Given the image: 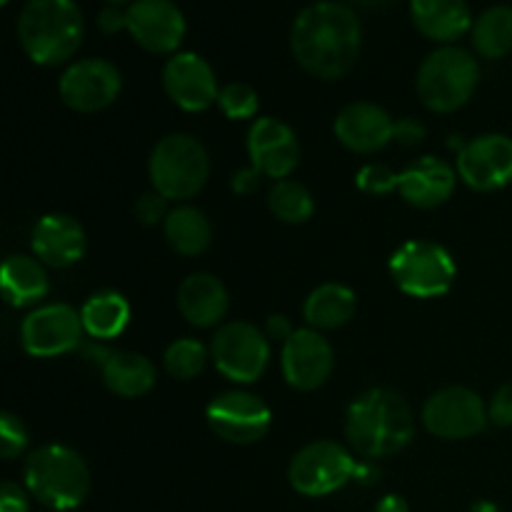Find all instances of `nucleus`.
Masks as SVG:
<instances>
[{"instance_id":"obj_27","label":"nucleus","mask_w":512,"mask_h":512,"mask_svg":"<svg viewBox=\"0 0 512 512\" xmlns=\"http://www.w3.org/2000/svg\"><path fill=\"white\" fill-rule=\"evenodd\" d=\"M355 313V293L340 283H325L308 295L303 315L313 330H335Z\"/></svg>"},{"instance_id":"obj_37","label":"nucleus","mask_w":512,"mask_h":512,"mask_svg":"<svg viewBox=\"0 0 512 512\" xmlns=\"http://www.w3.org/2000/svg\"><path fill=\"white\" fill-rule=\"evenodd\" d=\"M0 512H30L28 495L18 483H3V488H0Z\"/></svg>"},{"instance_id":"obj_4","label":"nucleus","mask_w":512,"mask_h":512,"mask_svg":"<svg viewBox=\"0 0 512 512\" xmlns=\"http://www.w3.org/2000/svg\"><path fill=\"white\" fill-rule=\"evenodd\" d=\"M25 488L55 512L78 508L90 490V470L85 460L65 445H43L33 450L23 468Z\"/></svg>"},{"instance_id":"obj_19","label":"nucleus","mask_w":512,"mask_h":512,"mask_svg":"<svg viewBox=\"0 0 512 512\" xmlns=\"http://www.w3.org/2000/svg\"><path fill=\"white\" fill-rule=\"evenodd\" d=\"M30 243H33L35 258L43 265L68 268L83 258L88 238H85L83 225L75 218L63 213H50L35 223Z\"/></svg>"},{"instance_id":"obj_32","label":"nucleus","mask_w":512,"mask_h":512,"mask_svg":"<svg viewBox=\"0 0 512 512\" xmlns=\"http://www.w3.org/2000/svg\"><path fill=\"white\" fill-rule=\"evenodd\" d=\"M220 110L228 115L230 120H245L253 118L258 113V93L245 83H228L220 88L218 95Z\"/></svg>"},{"instance_id":"obj_8","label":"nucleus","mask_w":512,"mask_h":512,"mask_svg":"<svg viewBox=\"0 0 512 512\" xmlns=\"http://www.w3.org/2000/svg\"><path fill=\"white\" fill-rule=\"evenodd\" d=\"M355 470L358 463L348 448L335 440H315L293 455L288 478L300 495L323 498L348 485L355 478Z\"/></svg>"},{"instance_id":"obj_34","label":"nucleus","mask_w":512,"mask_h":512,"mask_svg":"<svg viewBox=\"0 0 512 512\" xmlns=\"http://www.w3.org/2000/svg\"><path fill=\"white\" fill-rule=\"evenodd\" d=\"M398 180H400V173H393L388 165L373 163V165H365V168L358 173V188L370 195H385L390 193V190L398 188Z\"/></svg>"},{"instance_id":"obj_23","label":"nucleus","mask_w":512,"mask_h":512,"mask_svg":"<svg viewBox=\"0 0 512 512\" xmlns=\"http://www.w3.org/2000/svg\"><path fill=\"white\" fill-rule=\"evenodd\" d=\"M178 308L190 325L210 328L228 313V290L215 275L193 273L180 283Z\"/></svg>"},{"instance_id":"obj_24","label":"nucleus","mask_w":512,"mask_h":512,"mask_svg":"<svg viewBox=\"0 0 512 512\" xmlns=\"http://www.w3.org/2000/svg\"><path fill=\"white\" fill-rule=\"evenodd\" d=\"M100 373L108 390L120 398H140L155 385V365L145 355L130 350H108L100 360Z\"/></svg>"},{"instance_id":"obj_26","label":"nucleus","mask_w":512,"mask_h":512,"mask_svg":"<svg viewBox=\"0 0 512 512\" xmlns=\"http://www.w3.org/2000/svg\"><path fill=\"white\" fill-rule=\"evenodd\" d=\"M80 318H83V328L90 338H118L130 323V305L115 290H100V293L90 295L85 300L83 310H80Z\"/></svg>"},{"instance_id":"obj_21","label":"nucleus","mask_w":512,"mask_h":512,"mask_svg":"<svg viewBox=\"0 0 512 512\" xmlns=\"http://www.w3.org/2000/svg\"><path fill=\"white\" fill-rule=\"evenodd\" d=\"M458 175L445 160L425 155L400 173L398 190L415 208H438L453 195Z\"/></svg>"},{"instance_id":"obj_22","label":"nucleus","mask_w":512,"mask_h":512,"mask_svg":"<svg viewBox=\"0 0 512 512\" xmlns=\"http://www.w3.org/2000/svg\"><path fill=\"white\" fill-rule=\"evenodd\" d=\"M410 18L425 38L445 45L463 38L475 23L465 0H410Z\"/></svg>"},{"instance_id":"obj_46","label":"nucleus","mask_w":512,"mask_h":512,"mask_svg":"<svg viewBox=\"0 0 512 512\" xmlns=\"http://www.w3.org/2000/svg\"><path fill=\"white\" fill-rule=\"evenodd\" d=\"M0 3H3V5H8V3H10V0H0Z\"/></svg>"},{"instance_id":"obj_11","label":"nucleus","mask_w":512,"mask_h":512,"mask_svg":"<svg viewBox=\"0 0 512 512\" xmlns=\"http://www.w3.org/2000/svg\"><path fill=\"white\" fill-rule=\"evenodd\" d=\"M83 318L65 303H50L33 310L20 325L25 353L33 358H55L75 350L83 340Z\"/></svg>"},{"instance_id":"obj_38","label":"nucleus","mask_w":512,"mask_h":512,"mask_svg":"<svg viewBox=\"0 0 512 512\" xmlns=\"http://www.w3.org/2000/svg\"><path fill=\"white\" fill-rule=\"evenodd\" d=\"M425 138L423 123H418L415 118H403L393 125V140L403 145H415Z\"/></svg>"},{"instance_id":"obj_45","label":"nucleus","mask_w":512,"mask_h":512,"mask_svg":"<svg viewBox=\"0 0 512 512\" xmlns=\"http://www.w3.org/2000/svg\"><path fill=\"white\" fill-rule=\"evenodd\" d=\"M125 3H130V0H108V5H118V8Z\"/></svg>"},{"instance_id":"obj_12","label":"nucleus","mask_w":512,"mask_h":512,"mask_svg":"<svg viewBox=\"0 0 512 512\" xmlns=\"http://www.w3.org/2000/svg\"><path fill=\"white\" fill-rule=\"evenodd\" d=\"M270 408L253 393L228 390L210 400L208 425L218 438L233 445H250L265 438L270 430Z\"/></svg>"},{"instance_id":"obj_41","label":"nucleus","mask_w":512,"mask_h":512,"mask_svg":"<svg viewBox=\"0 0 512 512\" xmlns=\"http://www.w3.org/2000/svg\"><path fill=\"white\" fill-rule=\"evenodd\" d=\"M258 178H260V173L255 168H250V170H243V173H235V178H233V190L235 193H253L255 188H258Z\"/></svg>"},{"instance_id":"obj_13","label":"nucleus","mask_w":512,"mask_h":512,"mask_svg":"<svg viewBox=\"0 0 512 512\" xmlns=\"http://www.w3.org/2000/svg\"><path fill=\"white\" fill-rule=\"evenodd\" d=\"M123 88V75L103 58H85L70 65L60 78V98L78 113L105 110Z\"/></svg>"},{"instance_id":"obj_39","label":"nucleus","mask_w":512,"mask_h":512,"mask_svg":"<svg viewBox=\"0 0 512 512\" xmlns=\"http://www.w3.org/2000/svg\"><path fill=\"white\" fill-rule=\"evenodd\" d=\"M98 28L103 33H118V30L128 28V13L120 10L118 5H105L98 15Z\"/></svg>"},{"instance_id":"obj_20","label":"nucleus","mask_w":512,"mask_h":512,"mask_svg":"<svg viewBox=\"0 0 512 512\" xmlns=\"http://www.w3.org/2000/svg\"><path fill=\"white\" fill-rule=\"evenodd\" d=\"M393 120L375 103H350L335 118V135L353 153H378L393 140Z\"/></svg>"},{"instance_id":"obj_36","label":"nucleus","mask_w":512,"mask_h":512,"mask_svg":"<svg viewBox=\"0 0 512 512\" xmlns=\"http://www.w3.org/2000/svg\"><path fill=\"white\" fill-rule=\"evenodd\" d=\"M490 423L498 428H512V383H505L498 393L493 395L488 408Z\"/></svg>"},{"instance_id":"obj_44","label":"nucleus","mask_w":512,"mask_h":512,"mask_svg":"<svg viewBox=\"0 0 512 512\" xmlns=\"http://www.w3.org/2000/svg\"><path fill=\"white\" fill-rule=\"evenodd\" d=\"M353 3L363 5V8H380V5H388L390 0H353Z\"/></svg>"},{"instance_id":"obj_17","label":"nucleus","mask_w":512,"mask_h":512,"mask_svg":"<svg viewBox=\"0 0 512 512\" xmlns=\"http://www.w3.org/2000/svg\"><path fill=\"white\" fill-rule=\"evenodd\" d=\"M335 355L320 330L300 328L283 343V375L295 390H318L333 373Z\"/></svg>"},{"instance_id":"obj_2","label":"nucleus","mask_w":512,"mask_h":512,"mask_svg":"<svg viewBox=\"0 0 512 512\" xmlns=\"http://www.w3.org/2000/svg\"><path fill=\"white\" fill-rule=\"evenodd\" d=\"M415 420L398 393L373 388L358 395L345 415V438L365 458H388L413 440Z\"/></svg>"},{"instance_id":"obj_16","label":"nucleus","mask_w":512,"mask_h":512,"mask_svg":"<svg viewBox=\"0 0 512 512\" xmlns=\"http://www.w3.org/2000/svg\"><path fill=\"white\" fill-rule=\"evenodd\" d=\"M163 88L178 108L200 113L218 103V80L213 68L198 53H175L163 68Z\"/></svg>"},{"instance_id":"obj_1","label":"nucleus","mask_w":512,"mask_h":512,"mask_svg":"<svg viewBox=\"0 0 512 512\" xmlns=\"http://www.w3.org/2000/svg\"><path fill=\"white\" fill-rule=\"evenodd\" d=\"M363 28L353 8L338 0H318L300 10L290 30V48L300 68L320 80L350 73L360 55Z\"/></svg>"},{"instance_id":"obj_40","label":"nucleus","mask_w":512,"mask_h":512,"mask_svg":"<svg viewBox=\"0 0 512 512\" xmlns=\"http://www.w3.org/2000/svg\"><path fill=\"white\" fill-rule=\"evenodd\" d=\"M295 333V328L290 325V320L285 318V315H273V318L268 320V338H275V340H288L290 335Z\"/></svg>"},{"instance_id":"obj_14","label":"nucleus","mask_w":512,"mask_h":512,"mask_svg":"<svg viewBox=\"0 0 512 512\" xmlns=\"http://www.w3.org/2000/svg\"><path fill=\"white\" fill-rule=\"evenodd\" d=\"M458 175L480 193L512 183V138L500 133L478 135L458 155Z\"/></svg>"},{"instance_id":"obj_18","label":"nucleus","mask_w":512,"mask_h":512,"mask_svg":"<svg viewBox=\"0 0 512 512\" xmlns=\"http://www.w3.org/2000/svg\"><path fill=\"white\" fill-rule=\"evenodd\" d=\"M248 153L253 168L268 178L288 180L300 163V145L290 125L278 118H258L248 133Z\"/></svg>"},{"instance_id":"obj_7","label":"nucleus","mask_w":512,"mask_h":512,"mask_svg":"<svg viewBox=\"0 0 512 512\" xmlns=\"http://www.w3.org/2000/svg\"><path fill=\"white\" fill-rule=\"evenodd\" d=\"M455 260L433 240H410L390 258V275L413 298H440L455 283Z\"/></svg>"},{"instance_id":"obj_6","label":"nucleus","mask_w":512,"mask_h":512,"mask_svg":"<svg viewBox=\"0 0 512 512\" xmlns=\"http://www.w3.org/2000/svg\"><path fill=\"white\" fill-rule=\"evenodd\" d=\"M148 168L155 193L168 200H190L208 180V150L193 135L173 133L155 145Z\"/></svg>"},{"instance_id":"obj_9","label":"nucleus","mask_w":512,"mask_h":512,"mask_svg":"<svg viewBox=\"0 0 512 512\" xmlns=\"http://www.w3.org/2000/svg\"><path fill=\"white\" fill-rule=\"evenodd\" d=\"M210 358L233 383H255L270 363V343L260 328L235 320L215 333Z\"/></svg>"},{"instance_id":"obj_35","label":"nucleus","mask_w":512,"mask_h":512,"mask_svg":"<svg viewBox=\"0 0 512 512\" xmlns=\"http://www.w3.org/2000/svg\"><path fill=\"white\" fill-rule=\"evenodd\" d=\"M165 203H168V198H163L160 193H148L135 203V215H138L140 223L145 225H155L160 223V220L165 223V218H168L170 213Z\"/></svg>"},{"instance_id":"obj_25","label":"nucleus","mask_w":512,"mask_h":512,"mask_svg":"<svg viewBox=\"0 0 512 512\" xmlns=\"http://www.w3.org/2000/svg\"><path fill=\"white\" fill-rule=\"evenodd\" d=\"M3 295L13 308H28L48 295V275L40 260L10 255L3 263Z\"/></svg>"},{"instance_id":"obj_28","label":"nucleus","mask_w":512,"mask_h":512,"mask_svg":"<svg viewBox=\"0 0 512 512\" xmlns=\"http://www.w3.org/2000/svg\"><path fill=\"white\" fill-rule=\"evenodd\" d=\"M163 228L168 243L180 255L205 253L210 240H213V228H210L208 218L198 208H193V205H180V208L170 210Z\"/></svg>"},{"instance_id":"obj_3","label":"nucleus","mask_w":512,"mask_h":512,"mask_svg":"<svg viewBox=\"0 0 512 512\" xmlns=\"http://www.w3.org/2000/svg\"><path fill=\"white\" fill-rule=\"evenodd\" d=\"M83 13L75 0H28L20 10L18 38L38 65H60L83 43Z\"/></svg>"},{"instance_id":"obj_31","label":"nucleus","mask_w":512,"mask_h":512,"mask_svg":"<svg viewBox=\"0 0 512 512\" xmlns=\"http://www.w3.org/2000/svg\"><path fill=\"white\" fill-rule=\"evenodd\" d=\"M205 363H208V350L200 340L193 338L175 340L163 355L165 370L178 380H193L205 368Z\"/></svg>"},{"instance_id":"obj_10","label":"nucleus","mask_w":512,"mask_h":512,"mask_svg":"<svg viewBox=\"0 0 512 512\" xmlns=\"http://www.w3.org/2000/svg\"><path fill=\"white\" fill-rule=\"evenodd\" d=\"M488 420V408L480 395L470 388H460V385L438 390L435 395H430L423 408V425L428 428V433L443 440L473 438V435L483 433Z\"/></svg>"},{"instance_id":"obj_29","label":"nucleus","mask_w":512,"mask_h":512,"mask_svg":"<svg viewBox=\"0 0 512 512\" xmlns=\"http://www.w3.org/2000/svg\"><path fill=\"white\" fill-rule=\"evenodd\" d=\"M473 45L483 58L498 60L512 53V8L493 5L473 23Z\"/></svg>"},{"instance_id":"obj_42","label":"nucleus","mask_w":512,"mask_h":512,"mask_svg":"<svg viewBox=\"0 0 512 512\" xmlns=\"http://www.w3.org/2000/svg\"><path fill=\"white\" fill-rule=\"evenodd\" d=\"M375 512H410L408 503L400 495H385L378 505H375Z\"/></svg>"},{"instance_id":"obj_15","label":"nucleus","mask_w":512,"mask_h":512,"mask_svg":"<svg viewBox=\"0 0 512 512\" xmlns=\"http://www.w3.org/2000/svg\"><path fill=\"white\" fill-rule=\"evenodd\" d=\"M128 33L150 53H173L185 38V15L173 0H133L125 8Z\"/></svg>"},{"instance_id":"obj_43","label":"nucleus","mask_w":512,"mask_h":512,"mask_svg":"<svg viewBox=\"0 0 512 512\" xmlns=\"http://www.w3.org/2000/svg\"><path fill=\"white\" fill-rule=\"evenodd\" d=\"M355 478L365 480V483H373V480L378 478V470H375L373 465H358V470H355Z\"/></svg>"},{"instance_id":"obj_33","label":"nucleus","mask_w":512,"mask_h":512,"mask_svg":"<svg viewBox=\"0 0 512 512\" xmlns=\"http://www.w3.org/2000/svg\"><path fill=\"white\" fill-rule=\"evenodd\" d=\"M25 445H28V430H25L23 420L13 413L0 415V453H3V458H18Z\"/></svg>"},{"instance_id":"obj_30","label":"nucleus","mask_w":512,"mask_h":512,"mask_svg":"<svg viewBox=\"0 0 512 512\" xmlns=\"http://www.w3.org/2000/svg\"><path fill=\"white\" fill-rule=\"evenodd\" d=\"M268 205L273 210L275 218H280L283 223L298 225L305 220L313 218L315 203L313 195L305 185H300L298 180H278V183L270 188Z\"/></svg>"},{"instance_id":"obj_5","label":"nucleus","mask_w":512,"mask_h":512,"mask_svg":"<svg viewBox=\"0 0 512 512\" xmlns=\"http://www.w3.org/2000/svg\"><path fill=\"white\" fill-rule=\"evenodd\" d=\"M480 68L473 53L458 45H443L423 60L418 70V93L433 113H453L473 98Z\"/></svg>"}]
</instances>
